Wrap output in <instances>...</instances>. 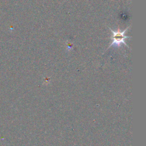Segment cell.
<instances>
[{
	"label": "cell",
	"mask_w": 146,
	"mask_h": 146,
	"mask_svg": "<svg viewBox=\"0 0 146 146\" xmlns=\"http://www.w3.org/2000/svg\"><path fill=\"white\" fill-rule=\"evenodd\" d=\"M129 26H128L123 31H121L120 29H117L116 31H113L111 29H110L112 32V36L111 38V39H112V43L110 44L108 48H109L111 46H116V47H119L121 46V44H124V45H125L127 47H128V45L125 42V39L129 38L131 36L125 35L124 34L125 31L129 29Z\"/></svg>",
	"instance_id": "obj_1"
}]
</instances>
